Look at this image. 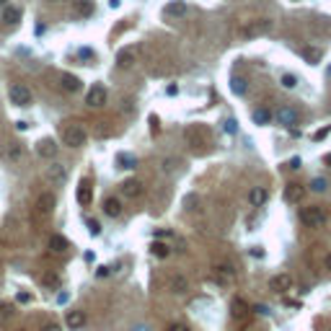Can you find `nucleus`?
Listing matches in <instances>:
<instances>
[{
    "label": "nucleus",
    "mask_w": 331,
    "mask_h": 331,
    "mask_svg": "<svg viewBox=\"0 0 331 331\" xmlns=\"http://www.w3.org/2000/svg\"><path fill=\"white\" fill-rule=\"evenodd\" d=\"M184 140H187V145L194 147V150H202V147L210 142V130L202 127V124H189L184 130Z\"/></svg>",
    "instance_id": "nucleus-1"
},
{
    "label": "nucleus",
    "mask_w": 331,
    "mask_h": 331,
    "mask_svg": "<svg viewBox=\"0 0 331 331\" xmlns=\"http://www.w3.org/2000/svg\"><path fill=\"white\" fill-rule=\"evenodd\" d=\"M86 140H88V135L81 124L73 122V124H65L62 127V142L67 147H81V145H86Z\"/></svg>",
    "instance_id": "nucleus-2"
},
{
    "label": "nucleus",
    "mask_w": 331,
    "mask_h": 331,
    "mask_svg": "<svg viewBox=\"0 0 331 331\" xmlns=\"http://www.w3.org/2000/svg\"><path fill=\"white\" fill-rule=\"evenodd\" d=\"M8 98H10V104H16V106H21V109H26V106H31V91L24 86V83H13L8 88Z\"/></svg>",
    "instance_id": "nucleus-3"
},
{
    "label": "nucleus",
    "mask_w": 331,
    "mask_h": 331,
    "mask_svg": "<svg viewBox=\"0 0 331 331\" xmlns=\"http://www.w3.org/2000/svg\"><path fill=\"white\" fill-rule=\"evenodd\" d=\"M267 31H272V21L269 18H254V21H248V24H243L241 37L251 39V37H261V34H267Z\"/></svg>",
    "instance_id": "nucleus-4"
},
{
    "label": "nucleus",
    "mask_w": 331,
    "mask_h": 331,
    "mask_svg": "<svg viewBox=\"0 0 331 331\" xmlns=\"http://www.w3.org/2000/svg\"><path fill=\"white\" fill-rule=\"evenodd\" d=\"M300 220L308 228H324L326 225V212L321 207H303L300 210Z\"/></svg>",
    "instance_id": "nucleus-5"
},
{
    "label": "nucleus",
    "mask_w": 331,
    "mask_h": 331,
    "mask_svg": "<svg viewBox=\"0 0 331 331\" xmlns=\"http://www.w3.org/2000/svg\"><path fill=\"white\" fill-rule=\"evenodd\" d=\"M86 104H88L91 109H101V106L106 104V88H104V86H94V88L86 94Z\"/></svg>",
    "instance_id": "nucleus-6"
},
{
    "label": "nucleus",
    "mask_w": 331,
    "mask_h": 331,
    "mask_svg": "<svg viewBox=\"0 0 331 331\" xmlns=\"http://www.w3.org/2000/svg\"><path fill=\"white\" fill-rule=\"evenodd\" d=\"M54 194L52 191H44V194H39V199H37V215H42V218H47V215H52V210H54Z\"/></svg>",
    "instance_id": "nucleus-7"
},
{
    "label": "nucleus",
    "mask_w": 331,
    "mask_h": 331,
    "mask_svg": "<svg viewBox=\"0 0 331 331\" xmlns=\"http://www.w3.org/2000/svg\"><path fill=\"white\" fill-rule=\"evenodd\" d=\"M277 122L282 124V127H295V124L300 122V114L290 109V106H280L277 109Z\"/></svg>",
    "instance_id": "nucleus-8"
},
{
    "label": "nucleus",
    "mask_w": 331,
    "mask_h": 331,
    "mask_svg": "<svg viewBox=\"0 0 331 331\" xmlns=\"http://www.w3.org/2000/svg\"><path fill=\"white\" fill-rule=\"evenodd\" d=\"M290 287H292V277L290 275H275L269 280V290H275L277 295L290 292Z\"/></svg>",
    "instance_id": "nucleus-9"
},
{
    "label": "nucleus",
    "mask_w": 331,
    "mask_h": 331,
    "mask_svg": "<svg viewBox=\"0 0 331 331\" xmlns=\"http://www.w3.org/2000/svg\"><path fill=\"white\" fill-rule=\"evenodd\" d=\"M78 204H81V207H88L91 202H94V187H91V181L88 179H83L81 184H78Z\"/></svg>",
    "instance_id": "nucleus-10"
},
{
    "label": "nucleus",
    "mask_w": 331,
    "mask_h": 331,
    "mask_svg": "<svg viewBox=\"0 0 331 331\" xmlns=\"http://www.w3.org/2000/svg\"><path fill=\"white\" fill-rule=\"evenodd\" d=\"M284 202L287 204H298V202H303V197H305V187L303 184H287L284 187Z\"/></svg>",
    "instance_id": "nucleus-11"
},
{
    "label": "nucleus",
    "mask_w": 331,
    "mask_h": 331,
    "mask_svg": "<svg viewBox=\"0 0 331 331\" xmlns=\"http://www.w3.org/2000/svg\"><path fill=\"white\" fill-rule=\"evenodd\" d=\"M135 62H138V47H124V49H119V54H117V65L119 67H132Z\"/></svg>",
    "instance_id": "nucleus-12"
},
{
    "label": "nucleus",
    "mask_w": 331,
    "mask_h": 331,
    "mask_svg": "<svg viewBox=\"0 0 331 331\" xmlns=\"http://www.w3.org/2000/svg\"><path fill=\"white\" fill-rule=\"evenodd\" d=\"M163 16L166 18H184L187 16V3L184 0H171L168 5H163Z\"/></svg>",
    "instance_id": "nucleus-13"
},
{
    "label": "nucleus",
    "mask_w": 331,
    "mask_h": 331,
    "mask_svg": "<svg viewBox=\"0 0 331 331\" xmlns=\"http://www.w3.org/2000/svg\"><path fill=\"white\" fill-rule=\"evenodd\" d=\"M119 189H122V194H124L127 199H138L140 194H142V181H138V179H127Z\"/></svg>",
    "instance_id": "nucleus-14"
},
{
    "label": "nucleus",
    "mask_w": 331,
    "mask_h": 331,
    "mask_svg": "<svg viewBox=\"0 0 331 331\" xmlns=\"http://www.w3.org/2000/svg\"><path fill=\"white\" fill-rule=\"evenodd\" d=\"M37 153H39L42 158H47V161H52V158L57 155V142H54L52 138L39 140V142H37Z\"/></svg>",
    "instance_id": "nucleus-15"
},
{
    "label": "nucleus",
    "mask_w": 331,
    "mask_h": 331,
    "mask_svg": "<svg viewBox=\"0 0 331 331\" xmlns=\"http://www.w3.org/2000/svg\"><path fill=\"white\" fill-rule=\"evenodd\" d=\"M3 158L10 161V163H18L21 158H24V145H21V142H8L3 147Z\"/></svg>",
    "instance_id": "nucleus-16"
},
{
    "label": "nucleus",
    "mask_w": 331,
    "mask_h": 331,
    "mask_svg": "<svg viewBox=\"0 0 331 331\" xmlns=\"http://www.w3.org/2000/svg\"><path fill=\"white\" fill-rule=\"evenodd\" d=\"M267 199H269V189L267 187H254L248 191V204L251 207H261Z\"/></svg>",
    "instance_id": "nucleus-17"
},
{
    "label": "nucleus",
    "mask_w": 331,
    "mask_h": 331,
    "mask_svg": "<svg viewBox=\"0 0 331 331\" xmlns=\"http://www.w3.org/2000/svg\"><path fill=\"white\" fill-rule=\"evenodd\" d=\"M65 324L70 326L73 331H75V329H83V326H86V313H83V311H67Z\"/></svg>",
    "instance_id": "nucleus-18"
},
{
    "label": "nucleus",
    "mask_w": 331,
    "mask_h": 331,
    "mask_svg": "<svg viewBox=\"0 0 331 331\" xmlns=\"http://www.w3.org/2000/svg\"><path fill=\"white\" fill-rule=\"evenodd\" d=\"M60 83H62V91H67V94H78V91H81V78H75L70 73H65L60 78Z\"/></svg>",
    "instance_id": "nucleus-19"
},
{
    "label": "nucleus",
    "mask_w": 331,
    "mask_h": 331,
    "mask_svg": "<svg viewBox=\"0 0 331 331\" xmlns=\"http://www.w3.org/2000/svg\"><path fill=\"white\" fill-rule=\"evenodd\" d=\"M215 277H218V282H233L236 280V272H233V267L231 264H218L215 267Z\"/></svg>",
    "instance_id": "nucleus-20"
},
{
    "label": "nucleus",
    "mask_w": 331,
    "mask_h": 331,
    "mask_svg": "<svg viewBox=\"0 0 331 331\" xmlns=\"http://www.w3.org/2000/svg\"><path fill=\"white\" fill-rule=\"evenodd\" d=\"M104 215H109V218H119V215H122V202L117 197L104 199Z\"/></svg>",
    "instance_id": "nucleus-21"
},
{
    "label": "nucleus",
    "mask_w": 331,
    "mask_h": 331,
    "mask_svg": "<svg viewBox=\"0 0 331 331\" xmlns=\"http://www.w3.org/2000/svg\"><path fill=\"white\" fill-rule=\"evenodd\" d=\"M67 246H70V243H67V238L60 236V233H54L49 238V248L54 251V254H62V251H67Z\"/></svg>",
    "instance_id": "nucleus-22"
},
{
    "label": "nucleus",
    "mask_w": 331,
    "mask_h": 331,
    "mask_svg": "<svg viewBox=\"0 0 331 331\" xmlns=\"http://www.w3.org/2000/svg\"><path fill=\"white\" fill-rule=\"evenodd\" d=\"M171 290H174L176 295H184V292L189 290V280L181 277V275H176L174 280H171Z\"/></svg>",
    "instance_id": "nucleus-23"
},
{
    "label": "nucleus",
    "mask_w": 331,
    "mask_h": 331,
    "mask_svg": "<svg viewBox=\"0 0 331 331\" xmlns=\"http://www.w3.org/2000/svg\"><path fill=\"white\" fill-rule=\"evenodd\" d=\"M91 13H94V3H91V0H78L75 3V16L88 18Z\"/></svg>",
    "instance_id": "nucleus-24"
},
{
    "label": "nucleus",
    "mask_w": 331,
    "mask_h": 331,
    "mask_svg": "<svg viewBox=\"0 0 331 331\" xmlns=\"http://www.w3.org/2000/svg\"><path fill=\"white\" fill-rule=\"evenodd\" d=\"M3 21H5V24H18V21H21V8L8 5V8L3 10Z\"/></svg>",
    "instance_id": "nucleus-25"
},
{
    "label": "nucleus",
    "mask_w": 331,
    "mask_h": 331,
    "mask_svg": "<svg viewBox=\"0 0 331 331\" xmlns=\"http://www.w3.org/2000/svg\"><path fill=\"white\" fill-rule=\"evenodd\" d=\"M303 57H305L311 65H316V62L324 57V49H321V47H305V49H303Z\"/></svg>",
    "instance_id": "nucleus-26"
},
{
    "label": "nucleus",
    "mask_w": 331,
    "mask_h": 331,
    "mask_svg": "<svg viewBox=\"0 0 331 331\" xmlns=\"http://www.w3.org/2000/svg\"><path fill=\"white\" fill-rule=\"evenodd\" d=\"M117 163H119V168H135V166H138V158H135L132 153H119Z\"/></svg>",
    "instance_id": "nucleus-27"
},
{
    "label": "nucleus",
    "mask_w": 331,
    "mask_h": 331,
    "mask_svg": "<svg viewBox=\"0 0 331 331\" xmlns=\"http://www.w3.org/2000/svg\"><path fill=\"white\" fill-rule=\"evenodd\" d=\"M150 251H153V256H158V259H166V256L171 254V248H168L163 241H153V243H150Z\"/></svg>",
    "instance_id": "nucleus-28"
},
{
    "label": "nucleus",
    "mask_w": 331,
    "mask_h": 331,
    "mask_svg": "<svg viewBox=\"0 0 331 331\" xmlns=\"http://www.w3.org/2000/svg\"><path fill=\"white\" fill-rule=\"evenodd\" d=\"M47 176L52 179V181H57V184H62V181H65V168L62 166H49V171H47Z\"/></svg>",
    "instance_id": "nucleus-29"
},
{
    "label": "nucleus",
    "mask_w": 331,
    "mask_h": 331,
    "mask_svg": "<svg viewBox=\"0 0 331 331\" xmlns=\"http://www.w3.org/2000/svg\"><path fill=\"white\" fill-rule=\"evenodd\" d=\"M231 88H233V94L243 96V94H246V81H243L241 75H233V78H231Z\"/></svg>",
    "instance_id": "nucleus-30"
},
{
    "label": "nucleus",
    "mask_w": 331,
    "mask_h": 331,
    "mask_svg": "<svg viewBox=\"0 0 331 331\" xmlns=\"http://www.w3.org/2000/svg\"><path fill=\"white\" fill-rule=\"evenodd\" d=\"M269 119H272V111H269V109H256V111H254V122L261 124V127H264V124H269Z\"/></svg>",
    "instance_id": "nucleus-31"
},
{
    "label": "nucleus",
    "mask_w": 331,
    "mask_h": 331,
    "mask_svg": "<svg viewBox=\"0 0 331 331\" xmlns=\"http://www.w3.org/2000/svg\"><path fill=\"white\" fill-rule=\"evenodd\" d=\"M246 313H248V305H246L241 298H236V300H233V316H236V318H243Z\"/></svg>",
    "instance_id": "nucleus-32"
},
{
    "label": "nucleus",
    "mask_w": 331,
    "mask_h": 331,
    "mask_svg": "<svg viewBox=\"0 0 331 331\" xmlns=\"http://www.w3.org/2000/svg\"><path fill=\"white\" fill-rule=\"evenodd\" d=\"M282 86L284 88H298V75H282Z\"/></svg>",
    "instance_id": "nucleus-33"
},
{
    "label": "nucleus",
    "mask_w": 331,
    "mask_h": 331,
    "mask_svg": "<svg viewBox=\"0 0 331 331\" xmlns=\"http://www.w3.org/2000/svg\"><path fill=\"white\" fill-rule=\"evenodd\" d=\"M197 202H199L197 194H189V197H184V207L187 210H197Z\"/></svg>",
    "instance_id": "nucleus-34"
},
{
    "label": "nucleus",
    "mask_w": 331,
    "mask_h": 331,
    "mask_svg": "<svg viewBox=\"0 0 331 331\" xmlns=\"http://www.w3.org/2000/svg\"><path fill=\"white\" fill-rule=\"evenodd\" d=\"M311 189H313V191H318V194L326 191V181H324V179H313V181H311Z\"/></svg>",
    "instance_id": "nucleus-35"
},
{
    "label": "nucleus",
    "mask_w": 331,
    "mask_h": 331,
    "mask_svg": "<svg viewBox=\"0 0 331 331\" xmlns=\"http://www.w3.org/2000/svg\"><path fill=\"white\" fill-rule=\"evenodd\" d=\"M86 225H88V233H91V236H98V233H101V225H98V220H88Z\"/></svg>",
    "instance_id": "nucleus-36"
},
{
    "label": "nucleus",
    "mask_w": 331,
    "mask_h": 331,
    "mask_svg": "<svg viewBox=\"0 0 331 331\" xmlns=\"http://www.w3.org/2000/svg\"><path fill=\"white\" fill-rule=\"evenodd\" d=\"M44 284H47V287H57V284H60V277H57V275H47V277H44Z\"/></svg>",
    "instance_id": "nucleus-37"
},
{
    "label": "nucleus",
    "mask_w": 331,
    "mask_h": 331,
    "mask_svg": "<svg viewBox=\"0 0 331 331\" xmlns=\"http://www.w3.org/2000/svg\"><path fill=\"white\" fill-rule=\"evenodd\" d=\"M223 127H225V132H231V135H236V130H238V127H236V119H225Z\"/></svg>",
    "instance_id": "nucleus-38"
},
{
    "label": "nucleus",
    "mask_w": 331,
    "mask_h": 331,
    "mask_svg": "<svg viewBox=\"0 0 331 331\" xmlns=\"http://www.w3.org/2000/svg\"><path fill=\"white\" fill-rule=\"evenodd\" d=\"M168 331H189V326H187V324H171Z\"/></svg>",
    "instance_id": "nucleus-39"
},
{
    "label": "nucleus",
    "mask_w": 331,
    "mask_h": 331,
    "mask_svg": "<svg viewBox=\"0 0 331 331\" xmlns=\"http://www.w3.org/2000/svg\"><path fill=\"white\" fill-rule=\"evenodd\" d=\"M329 132H331V124H329V127H324V130H318V132H316V140H324Z\"/></svg>",
    "instance_id": "nucleus-40"
},
{
    "label": "nucleus",
    "mask_w": 331,
    "mask_h": 331,
    "mask_svg": "<svg viewBox=\"0 0 331 331\" xmlns=\"http://www.w3.org/2000/svg\"><path fill=\"white\" fill-rule=\"evenodd\" d=\"M42 331H62V329L57 326V324H44V326H42Z\"/></svg>",
    "instance_id": "nucleus-41"
},
{
    "label": "nucleus",
    "mask_w": 331,
    "mask_h": 331,
    "mask_svg": "<svg viewBox=\"0 0 331 331\" xmlns=\"http://www.w3.org/2000/svg\"><path fill=\"white\" fill-rule=\"evenodd\" d=\"M81 57H83V60H91V57H94V52H91V49H81Z\"/></svg>",
    "instance_id": "nucleus-42"
},
{
    "label": "nucleus",
    "mask_w": 331,
    "mask_h": 331,
    "mask_svg": "<svg viewBox=\"0 0 331 331\" xmlns=\"http://www.w3.org/2000/svg\"><path fill=\"white\" fill-rule=\"evenodd\" d=\"M18 300H21V303H26V300H31V295H29V292H21V295H18Z\"/></svg>",
    "instance_id": "nucleus-43"
},
{
    "label": "nucleus",
    "mask_w": 331,
    "mask_h": 331,
    "mask_svg": "<svg viewBox=\"0 0 331 331\" xmlns=\"http://www.w3.org/2000/svg\"><path fill=\"white\" fill-rule=\"evenodd\" d=\"M168 236H171V231H158L155 233V238H168Z\"/></svg>",
    "instance_id": "nucleus-44"
},
{
    "label": "nucleus",
    "mask_w": 331,
    "mask_h": 331,
    "mask_svg": "<svg viewBox=\"0 0 331 331\" xmlns=\"http://www.w3.org/2000/svg\"><path fill=\"white\" fill-rule=\"evenodd\" d=\"M109 5L111 8H119V0H109Z\"/></svg>",
    "instance_id": "nucleus-45"
},
{
    "label": "nucleus",
    "mask_w": 331,
    "mask_h": 331,
    "mask_svg": "<svg viewBox=\"0 0 331 331\" xmlns=\"http://www.w3.org/2000/svg\"><path fill=\"white\" fill-rule=\"evenodd\" d=\"M326 269H331V254L326 256Z\"/></svg>",
    "instance_id": "nucleus-46"
},
{
    "label": "nucleus",
    "mask_w": 331,
    "mask_h": 331,
    "mask_svg": "<svg viewBox=\"0 0 331 331\" xmlns=\"http://www.w3.org/2000/svg\"><path fill=\"white\" fill-rule=\"evenodd\" d=\"M135 331H150V329H147V326H138V329H135Z\"/></svg>",
    "instance_id": "nucleus-47"
},
{
    "label": "nucleus",
    "mask_w": 331,
    "mask_h": 331,
    "mask_svg": "<svg viewBox=\"0 0 331 331\" xmlns=\"http://www.w3.org/2000/svg\"><path fill=\"white\" fill-rule=\"evenodd\" d=\"M326 163H329V166H331V153H329V155H326Z\"/></svg>",
    "instance_id": "nucleus-48"
},
{
    "label": "nucleus",
    "mask_w": 331,
    "mask_h": 331,
    "mask_svg": "<svg viewBox=\"0 0 331 331\" xmlns=\"http://www.w3.org/2000/svg\"><path fill=\"white\" fill-rule=\"evenodd\" d=\"M326 75H329V81H331V67H329V70H326Z\"/></svg>",
    "instance_id": "nucleus-49"
},
{
    "label": "nucleus",
    "mask_w": 331,
    "mask_h": 331,
    "mask_svg": "<svg viewBox=\"0 0 331 331\" xmlns=\"http://www.w3.org/2000/svg\"><path fill=\"white\" fill-rule=\"evenodd\" d=\"M5 3H8V0H0V5H5Z\"/></svg>",
    "instance_id": "nucleus-50"
},
{
    "label": "nucleus",
    "mask_w": 331,
    "mask_h": 331,
    "mask_svg": "<svg viewBox=\"0 0 331 331\" xmlns=\"http://www.w3.org/2000/svg\"><path fill=\"white\" fill-rule=\"evenodd\" d=\"M49 3H54V0H49Z\"/></svg>",
    "instance_id": "nucleus-51"
}]
</instances>
